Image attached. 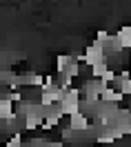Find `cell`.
<instances>
[{"instance_id":"1","label":"cell","mask_w":131,"mask_h":147,"mask_svg":"<svg viewBox=\"0 0 131 147\" xmlns=\"http://www.w3.org/2000/svg\"><path fill=\"white\" fill-rule=\"evenodd\" d=\"M69 127H71V131H84L89 127V118L84 116L82 111H78L74 116H69Z\"/></svg>"},{"instance_id":"2","label":"cell","mask_w":131,"mask_h":147,"mask_svg":"<svg viewBox=\"0 0 131 147\" xmlns=\"http://www.w3.org/2000/svg\"><path fill=\"white\" fill-rule=\"evenodd\" d=\"M116 38H118L122 49H131V27H120V31H118Z\"/></svg>"}]
</instances>
